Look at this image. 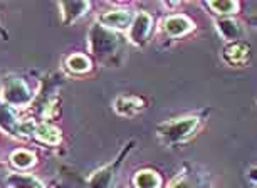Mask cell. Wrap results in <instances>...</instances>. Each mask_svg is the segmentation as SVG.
I'll return each mask as SVG.
<instances>
[{"label":"cell","instance_id":"6da1fadb","mask_svg":"<svg viewBox=\"0 0 257 188\" xmlns=\"http://www.w3.org/2000/svg\"><path fill=\"white\" fill-rule=\"evenodd\" d=\"M118 46V39H116L114 32L109 31L99 24L93 26L89 32V47L94 54L98 56H109Z\"/></svg>","mask_w":257,"mask_h":188},{"label":"cell","instance_id":"7a4b0ae2","mask_svg":"<svg viewBox=\"0 0 257 188\" xmlns=\"http://www.w3.org/2000/svg\"><path fill=\"white\" fill-rule=\"evenodd\" d=\"M197 126V118H182L177 121H168L158 126V134L165 141H182L183 138H187L188 134L193 131V128Z\"/></svg>","mask_w":257,"mask_h":188},{"label":"cell","instance_id":"3957f363","mask_svg":"<svg viewBox=\"0 0 257 188\" xmlns=\"http://www.w3.org/2000/svg\"><path fill=\"white\" fill-rule=\"evenodd\" d=\"M2 99L11 106L22 108L31 101V89L22 79H11L2 88Z\"/></svg>","mask_w":257,"mask_h":188},{"label":"cell","instance_id":"277c9868","mask_svg":"<svg viewBox=\"0 0 257 188\" xmlns=\"http://www.w3.org/2000/svg\"><path fill=\"white\" fill-rule=\"evenodd\" d=\"M150 29H152V17L145 12L137 14V17L133 19L132 26L128 29V37L133 44H143L147 41Z\"/></svg>","mask_w":257,"mask_h":188},{"label":"cell","instance_id":"5b68a950","mask_svg":"<svg viewBox=\"0 0 257 188\" xmlns=\"http://www.w3.org/2000/svg\"><path fill=\"white\" fill-rule=\"evenodd\" d=\"M132 22H133V16L128 11L106 12L99 17V26L109 29V31H124V29H130Z\"/></svg>","mask_w":257,"mask_h":188},{"label":"cell","instance_id":"8992f818","mask_svg":"<svg viewBox=\"0 0 257 188\" xmlns=\"http://www.w3.org/2000/svg\"><path fill=\"white\" fill-rule=\"evenodd\" d=\"M193 27V24L190 19H187L185 16H170L162 22V29L165 34L172 37H178L182 34L188 32Z\"/></svg>","mask_w":257,"mask_h":188},{"label":"cell","instance_id":"52a82bcc","mask_svg":"<svg viewBox=\"0 0 257 188\" xmlns=\"http://www.w3.org/2000/svg\"><path fill=\"white\" fill-rule=\"evenodd\" d=\"M143 101L137 98V96H118L114 99V109L118 114L123 116H133L138 111H142Z\"/></svg>","mask_w":257,"mask_h":188},{"label":"cell","instance_id":"ba28073f","mask_svg":"<svg viewBox=\"0 0 257 188\" xmlns=\"http://www.w3.org/2000/svg\"><path fill=\"white\" fill-rule=\"evenodd\" d=\"M250 56V47L247 42H234V44H229L225 47V52H224V57L227 62L230 64H240V62H245L249 59Z\"/></svg>","mask_w":257,"mask_h":188},{"label":"cell","instance_id":"9c48e42d","mask_svg":"<svg viewBox=\"0 0 257 188\" xmlns=\"http://www.w3.org/2000/svg\"><path fill=\"white\" fill-rule=\"evenodd\" d=\"M88 9H89L88 2H62L61 4V11H62V16H64L66 24H72L74 21H77L81 16H84Z\"/></svg>","mask_w":257,"mask_h":188},{"label":"cell","instance_id":"30bf717a","mask_svg":"<svg viewBox=\"0 0 257 188\" xmlns=\"http://www.w3.org/2000/svg\"><path fill=\"white\" fill-rule=\"evenodd\" d=\"M34 136H36L39 141H42V143H46V144H51V146H54V144H57V143L61 141V131L56 126H52V124H47V123L37 124Z\"/></svg>","mask_w":257,"mask_h":188},{"label":"cell","instance_id":"8fae6325","mask_svg":"<svg viewBox=\"0 0 257 188\" xmlns=\"http://www.w3.org/2000/svg\"><path fill=\"white\" fill-rule=\"evenodd\" d=\"M133 183L137 188H160L162 180L155 171L152 170H142L138 171L133 178Z\"/></svg>","mask_w":257,"mask_h":188},{"label":"cell","instance_id":"7c38bea8","mask_svg":"<svg viewBox=\"0 0 257 188\" xmlns=\"http://www.w3.org/2000/svg\"><path fill=\"white\" fill-rule=\"evenodd\" d=\"M7 181L12 188H44L41 180L32 175H24V173H14L9 176Z\"/></svg>","mask_w":257,"mask_h":188},{"label":"cell","instance_id":"4fadbf2b","mask_svg":"<svg viewBox=\"0 0 257 188\" xmlns=\"http://www.w3.org/2000/svg\"><path fill=\"white\" fill-rule=\"evenodd\" d=\"M11 163L19 170H27L36 165V155L29 149H17L11 155Z\"/></svg>","mask_w":257,"mask_h":188},{"label":"cell","instance_id":"5bb4252c","mask_svg":"<svg viewBox=\"0 0 257 188\" xmlns=\"http://www.w3.org/2000/svg\"><path fill=\"white\" fill-rule=\"evenodd\" d=\"M67 71L74 72V74H84L91 69V61L82 54H72L66 59Z\"/></svg>","mask_w":257,"mask_h":188},{"label":"cell","instance_id":"9a60e30c","mask_svg":"<svg viewBox=\"0 0 257 188\" xmlns=\"http://www.w3.org/2000/svg\"><path fill=\"white\" fill-rule=\"evenodd\" d=\"M219 31L227 41H235L242 37V27L237 24L234 19H224L219 21Z\"/></svg>","mask_w":257,"mask_h":188},{"label":"cell","instance_id":"2e32d148","mask_svg":"<svg viewBox=\"0 0 257 188\" xmlns=\"http://www.w3.org/2000/svg\"><path fill=\"white\" fill-rule=\"evenodd\" d=\"M16 114L12 113V108L7 104H0V128L9 134L16 133Z\"/></svg>","mask_w":257,"mask_h":188},{"label":"cell","instance_id":"e0dca14e","mask_svg":"<svg viewBox=\"0 0 257 188\" xmlns=\"http://www.w3.org/2000/svg\"><path fill=\"white\" fill-rule=\"evenodd\" d=\"M113 181V168H103L98 173H94L91 178V186L93 188H109Z\"/></svg>","mask_w":257,"mask_h":188},{"label":"cell","instance_id":"ac0fdd59","mask_svg":"<svg viewBox=\"0 0 257 188\" xmlns=\"http://www.w3.org/2000/svg\"><path fill=\"white\" fill-rule=\"evenodd\" d=\"M208 6L212 7V11L219 16H229V14L237 11V4L229 2V0H210Z\"/></svg>","mask_w":257,"mask_h":188},{"label":"cell","instance_id":"d6986e66","mask_svg":"<svg viewBox=\"0 0 257 188\" xmlns=\"http://www.w3.org/2000/svg\"><path fill=\"white\" fill-rule=\"evenodd\" d=\"M36 128H37V123L34 121V119H24V121L16 124V134L19 138L32 136V134L36 133Z\"/></svg>","mask_w":257,"mask_h":188},{"label":"cell","instance_id":"ffe728a7","mask_svg":"<svg viewBox=\"0 0 257 188\" xmlns=\"http://www.w3.org/2000/svg\"><path fill=\"white\" fill-rule=\"evenodd\" d=\"M168 188H195V185H193V181L188 180V178L180 176V178H177V180H173L172 185Z\"/></svg>","mask_w":257,"mask_h":188}]
</instances>
